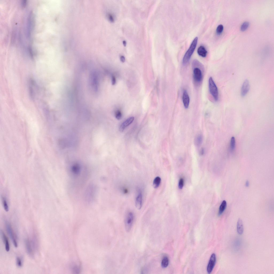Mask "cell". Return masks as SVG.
Segmentation results:
<instances>
[{
  "label": "cell",
  "mask_w": 274,
  "mask_h": 274,
  "mask_svg": "<svg viewBox=\"0 0 274 274\" xmlns=\"http://www.w3.org/2000/svg\"><path fill=\"white\" fill-rule=\"evenodd\" d=\"M200 63L197 60H194L192 63V65L194 67L193 70V77L195 82L197 83H199L201 82L202 80V72L201 69H200V67L202 66L201 64L199 66Z\"/></svg>",
  "instance_id": "6da1fadb"
},
{
  "label": "cell",
  "mask_w": 274,
  "mask_h": 274,
  "mask_svg": "<svg viewBox=\"0 0 274 274\" xmlns=\"http://www.w3.org/2000/svg\"><path fill=\"white\" fill-rule=\"evenodd\" d=\"M82 167L79 164L75 163L71 166L69 172L70 176L75 179H78L82 176L83 171Z\"/></svg>",
  "instance_id": "7a4b0ae2"
},
{
  "label": "cell",
  "mask_w": 274,
  "mask_h": 274,
  "mask_svg": "<svg viewBox=\"0 0 274 274\" xmlns=\"http://www.w3.org/2000/svg\"><path fill=\"white\" fill-rule=\"evenodd\" d=\"M198 41V38L197 37H196L193 39L189 49L185 53L183 59V65L186 64L190 61L196 47Z\"/></svg>",
  "instance_id": "3957f363"
},
{
  "label": "cell",
  "mask_w": 274,
  "mask_h": 274,
  "mask_svg": "<svg viewBox=\"0 0 274 274\" xmlns=\"http://www.w3.org/2000/svg\"><path fill=\"white\" fill-rule=\"evenodd\" d=\"M96 189L93 185H90L86 189L85 193V198L88 202H91L94 200L96 195Z\"/></svg>",
  "instance_id": "277c9868"
},
{
  "label": "cell",
  "mask_w": 274,
  "mask_h": 274,
  "mask_svg": "<svg viewBox=\"0 0 274 274\" xmlns=\"http://www.w3.org/2000/svg\"><path fill=\"white\" fill-rule=\"evenodd\" d=\"M209 87L210 92L214 99L216 101L219 99V93L217 86L211 77L209 80Z\"/></svg>",
  "instance_id": "5b68a950"
},
{
  "label": "cell",
  "mask_w": 274,
  "mask_h": 274,
  "mask_svg": "<svg viewBox=\"0 0 274 274\" xmlns=\"http://www.w3.org/2000/svg\"><path fill=\"white\" fill-rule=\"evenodd\" d=\"M134 215L131 212H129L127 214L126 216L125 223V228L127 232H129L132 228L134 220Z\"/></svg>",
  "instance_id": "8992f818"
},
{
  "label": "cell",
  "mask_w": 274,
  "mask_h": 274,
  "mask_svg": "<svg viewBox=\"0 0 274 274\" xmlns=\"http://www.w3.org/2000/svg\"><path fill=\"white\" fill-rule=\"evenodd\" d=\"M6 228L8 235L10 237L12 241V242L14 244L16 248L18 246L16 240L15 236L14 233L13 232L12 227L10 224L8 222L6 223Z\"/></svg>",
  "instance_id": "52a82bcc"
},
{
  "label": "cell",
  "mask_w": 274,
  "mask_h": 274,
  "mask_svg": "<svg viewBox=\"0 0 274 274\" xmlns=\"http://www.w3.org/2000/svg\"><path fill=\"white\" fill-rule=\"evenodd\" d=\"M216 257L215 253L212 254L208 264L207 267V271L208 273H210L214 267L216 262Z\"/></svg>",
  "instance_id": "ba28073f"
},
{
  "label": "cell",
  "mask_w": 274,
  "mask_h": 274,
  "mask_svg": "<svg viewBox=\"0 0 274 274\" xmlns=\"http://www.w3.org/2000/svg\"><path fill=\"white\" fill-rule=\"evenodd\" d=\"M250 90V84L248 80L246 79L243 83L241 90V95L243 97L245 96Z\"/></svg>",
  "instance_id": "9c48e42d"
},
{
  "label": "cell",
  "mask_w": 274,
  "mask_h": 274,
  "mask_svg": "<svg viewBox=\"0 0 274 274\" xmlns=\"http://www.w3.org/2000/svg\"><path fill=\"white\" fill-rule=\"evenodd\" d=\"M143 196L142 191L139 190L138 191V195L136 198L135 205L136 208L138 209H140L142 208L143 205Z\"/></svg>",
  "instance_id": "30bf717a"
},
{
  "label": "cell",
  "mask_w": 274,
  "mask_h": 274,
  "mask_svg": "<svg viewBox=\"0 0 274 274\" xmlns=\"http://www.w3.org/2000/svg\"><path fill=\"white\" fill-rule=\"evenodd\" d=\"M182 100L184 108L188 109L189 106L190 98L188 92L185 90L184 91L183 93Z\"/></svg>",
  "instance_id": "8fae6325"
},
{
  "label": "cell",
  "mask_w": 274,
  "mask_h": 274,
  "mask_svg": "<svg viewBox=\"0 0 274 274\" xmlns=\"http://www.w3.org/2000/svg\"><path fill=\"white\" fill-rule=\"evenodd\" d=\"M134 119V117H131L127 119L120 126L119 130L121 132H122L126 127L131 124Z\"/></svg>",
  "instance_id": "7c38bea8"
},
{
  "label": "cell",
  "mask_w": 274,
  "mask_h": 274,
  "mask_svg": "<svg viewBox=\"0 0 274 274\" xmlns=\"http://www.w3.org/2000/svg\"><path fill=\"white\" fill-rule=\"evenodd\" d=\"M237 231L239 235H242L244 232V226L242 220L239 218L238 219L237 226Z\"/></svg>",
  "instance_id": "4fadbf2b"
},
{
  "label": "cell",
  "mask_w": 274,
  "mask_h": 274,
  "mask_svg": "<svg viewBox=\"0 0 274 274\" xmlns=\"http://www.w3.org/2000/svg\"><path fill=\"white\" fill-rule=\"evenodd\" d=\"M25 244L26 248L29 254L31 256L34 255V252L32 247L31 243L29 239L25 240Z\"/></svg>",
  "instance_id": "5bb4252c"
},
{
  "label": "cell",
  "mask_w": 274,
  "mask_h": 274,
  "mask_svg": "<svg viewBox=\"0 0 274 274\" xmlns=\"http://www.w3.org/2000/svg\"><path fill=\"white\" fill-rule=\"evenodd\" d=\"M1 234L3 240L5 244L6 250V251L9 252L10 250V245L8 238L3 231H2Z\"/></svg>",
  "instance_id": "9a60e30c"
},
{
  "label": "cell",
  "mask_w": 274,
  "mask_h": 274,
  "mask_svg": "<svg viewBox=\"0 0 274 274\" xmlns=\"http://www.w3.org/2000/svg\"><path fill=\"white\" fill-rule=\"evenodd\" d=\"M207 51L204 46H201L199 47L197 50V53L200 56L203 57H206L207 54Z\"/></svg>",
  "instance_id": "2e32d148"
},
{
  "label": "cell",
  "mask_w": 274,
  "mask_h": 274,
  "mask_svg": "<svg viewBox=\"0 0 274 274\" xmlns=\"http://www.w3.org/2000/svg\"><path fill=\"white\" fill-rule=\"evenodd\" d=\"M227 203L225 200H224L220 205L218 215L221 216L224 213L226 208Z\"/></svg>",
  "instance_id": "e0dca14e"
},
{
  "label": "cell",
  "mask_w": 274,
  "mask_h": 274,
  "mask_svg": "<svg viewBox=\"0 0 274 274\" xmlns=\"http://www.w3.org/2000/svg\"><path fill=\"white\" fill-rule=\"evenodd\" d=\"M203 137L201 135L197 136L195 140V143L197 146H200L202 144L203 142Z\"/></svg>",
  "instance_id": "ac0fdd59"
},
{
  "label": "cell",
  "mask_w": 274,
  "mask_h": 274,
  "mask_svg": "<svg viewBox=\"0 0 274 274\" xmlns=\"http://www.w3.org/2000/svg\"><path fill=\"white\" fill-rule=\"evenodd\" d=\"M161 182V178L159 176L155 178L154 180L153 186L155 189H157L159 187Z\"/></svg>",
  "instance_id": "d6986e66"
},
{
  "label": "cell",
  "mask_w": 274,
  "mask_h": 274,
  "mask_svg": "<svg viewBox=\"0 0 274 274\" xmlns=\"http://www.w3.org/2000/svg\"><path fill=\"white\" fill-rule=\"evenodd\" d=\"M169 259L167 257L164 256L162 260L161 263L162 267L163 268H166L169 265Z\"/></svg>",
  "instance_id": "ffe728a7"
},
{
  "label": "cell",
  "mask_w": 274,
  "mask_h": 274,
  "mask_svg": "<svg viewBox=\"0 0 274 274\" xmlns=\"http://www.w3.org/2000/svg\"><path fill=\"white\" fill-rule=\"evenodd\" d=\"M235 139L234 137H232L231 138L230 143V149L231 152H233L235 150Z\"/></svg>",
  "instance_id": "44dd1931"
},
{
  "label": "cell",
  "mask_w": 274,
  "mask_h": 274,
  "mask_svg": "<svg viewBox=\"0 0 274 274\" xmlns=\"http://www.w3.org/2000/svg\"><path fill=\"white\" fill-rule=\"evenodd\" d=\"M250 25L249 23L247 22H244L241 26V30L242 31H246L249 27Z\"/></svg>",
  "instance_id": "7402d4cb"
},
{
  "label": "cell",
  "mask_w": 274,
  "mask_h": 274,
  "mask_svg": "<svg viewBox=\"0 0 274 274\" xmlns=\"http://www.w3.org/2000/svg\"><path fill=\"white\" fill-rule=\"evenodd\" d=\"M3 202L4 209L6 212H8L9 210V207L7 201L4 197L3 198Z\"/></svg>",
  "instance_id": "603a6c76"
},
{
  "label": "cell",
  "mask_w": 274,
  "mask_h": 274,
  "mask_svg": "<svg viewBox=\"0 0 274 274\" xmlns=\"http://www.w3.org/2000/svg\"><path fill=\"white\" fill-rule=\"evenodd\" d=\"M224 29L223 26L222 24L218 25L216 29L217 34L219 35L221 34L223 32Z\"/></svg>",
  "instance_id": "cb8c5ba5"
},
{
  "label": "cell",
  "mask_w": 274,
  "mask_h": 274,
  "mask_svg": "<svg viewBox=\"0 0 274 274\" xmlns=\"http://www.w3.org/2000/svg\"><path fill=\"white\" fill-rule=\"evenodd\" d=\"M115 116L117 119H121L122 117V114L121 111L119 110L117 111L115 113Z\"/></svg>",
  "instance_id": "d4e9b609"
},
{
  "label": "cell",
  "mask_w": 274,
  "mask_h": 274,
  "mask_svg": "<svg viewBox=\"0 0 274 274\" xmlns=\"http://www.w3.org/2000/svg\"><path fill=\"white\" fill-rule=\"evenodd\" d=\"M184 184V180L183 178L180 179L179 183V188L180 189H182L183 188Z\"/></svg>",
  "instance_id": "484cf974"
},
{
  "label": "cell",
  "mask_w": 274,
  "mask_h": 274,
  "mask_svg": "<svg viewBox=\"0 0 274 274\" xmlns=\"http://www.w3.org/2000/svg\"><path fill=\"white\" fill-rule=\"evenodd\" d=\"M16 263L17 266L19 267H21L22 266V261L21 259L20 258L17 257L16 259Z\"/></svg>",
  "instance_id": "4316f807"
},
{
  "label": "cell",
  "mask_w": 274,
  "mask_h": 274,
  "mask_svg": "<svg viewBox=\"0 0 274 274\" xmlns=\"http://www.w3.org/2000/svg\"><path fill=\"white\" fill-rule=\"evenodd\" d=\"M116 83V79L114 76L112 77V85H115Z\"/></svg>",
  "instance_id": "83f0119b"
},
{
  "label": "cell",
  "mask_w": 274,
  "mask_h": 274,
  "mask_svg": "<svg viewBox=\"0 0 274 274\" xmlns=\"http://www.w3.org/2000/svg\"><path fill=\"white\" fill-rule=\"evenodd\" d=\"M205 153L204 149L203 148H202L200 149L199 152V154L200 155H203Z\"/></svg>",
  "instance_id": "f1b7e54d"
},
{
  "label": "cell",
  "mask_w": 274,
  "mask_h": 274,
  "mask_svg": "<svg viewBox=\"0 0 274 274\" xmlns=\"http://www.w3.org/2000/svg\"><path fill=\"white\" fill-rule=\"evenodd\" d=\"M120 60H121V61L122 63H124L125 61V57L123 56H121L120 57Z\"/></svg>",
  "instance_id": "f546056e"
},
{
  "label": "cell",
  "mask_w": 274,
  "mask_h": 274,
  "mask_svg": "<svg viewBox=\"0 0 274 274\" xmlns=\"http://www.w3.org/2000/svg\"><path fill=\"white\" fill-rule=\"evenodd\" d=\"M249 185V181H247L245 183V186L246 187H248Z\"/></svg>",
  "instance_id": "4dcf8cb0"
},
{
  "label": "cell",
  "mask_w": 274,
  "mask_h": 274,
  "mask_svg": "<svg viewBox=\"0 0 274 274\" xmlns=\"http://www.w3.org/2000/svg\"><path fill=\"white\" fill-rule=\"evenodd\" d=\"M123 44L125 46H126V42L125 41H123Z\"/></svg>",
  "instance_id": "1f68e13d"
}]
</instances>
